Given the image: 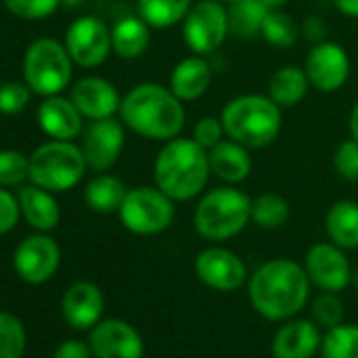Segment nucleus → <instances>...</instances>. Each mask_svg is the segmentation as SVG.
Here are the masks:
<instances>
[{
    "label": "nucleus",
    "mask_w": 358,
    "mask_h": 358,
    "mask_svg": "<svg viewBox=\"0 0 358 358\" xmlns=\"http://www.w3.org/2000/svg\"><path fill=\"white\" fill-rule=\"evenodd\" d=\"M62 262V251L57 243L47 234H32L20 243L15 249L13 266L22 280L30 285H41L49 280Z\"/></svg>",
    "instance_id": "4468645a"
},
{
    "label": "nucleus",
    "mask_w": 358,
    "mask_h": 358,
    "mask_svg": "<svg viewBox=\"0 0 358 358\" xmlns=\"http://www.w3.org/2000/svg\"><path fill=\"white\" fill-rule=\"evenodd\" d=\"M192 5L194 0H137V15L152 30H166L182 24Z\"/></svg>",
    "instance_id": "cd10ccee"
},
{
    "label": "nucleus",
    "mask_w": 358,
    "mask_h": 358,
    "mask_svg": "<svg viewBox=\"0 0 358 358\" xmlns=\"http://www.w3.org/2000/svg\"><path fill=\"white\" fill-rule=\"evenodd\" d=\"M70 99L80 110V114L91 120L112 118L120 110V101H122L116 87L99 76H87L74 83Z\"/></svg>",
    "instance_id": "f3484780"
},
{
    "label": "nucleus",
    "mask_w": 358,
    "mask_h": 358,
    "mask_svg": "<svg viewBox=\"0 0 358 358\" xmlns=\"http://www.w3.org/2000/svg\"><path fill=\"white\" fill-rule=\"evenodd\" d=\"M312 318L318 327L333 329L341 324L343 320V303L337 297V293L322 291L314 301H312Z\"/></svg>",
    "instance_id": "f704fd0d"
},
{
    "label": "nucleus",
    "mask_w": 358,
    "mask_h": 358,
    "mask_svg": "<svg viewBox=\"0 0 358 358\" xmlns=\"http://www.w3.org/2000/svg\"><path fill=\"white\" fill-rule=\"evenodd\" d=\"M122 148H124V122L116 120L114 116L93 120L83 139V154L87 166L97 173L110 171L118 162Z\"/></svg>",
    "instance_id": "2eb2a0df"
},
{
    "label": "nucleus",
    "mask_w": 358,
    "mask_h": 358,
    "mask_svg": "<svg viewBox=\"0 0 358 358\" xmlns=\"http://www.w3.org/2000/svg\"><path fill=\"white\" fill-rule=\"evenodd\" d=\"M303 34H306V38H310V41H314V45L316 43H322V41H327L324 36H327V26H324V22L322 20H318V17H308L306 22H303Z\"/></svg>",
    "instance_id": "79ce46f5"
},
{
    "label": "nucleus",
    "mask_w": 358,
    "mask_h": 358,
    "mask_svg": "<svg viewBox=\"0 0 358 358\" xmlns=\"http://www.w3.org/2000/svg\"><path fill=\"white\" fill-rule=\"evenodd\" d=\"M259 36L274 49H291L299 38V26L282 9H270Z\"/></svg>",
    "instance_id": "7c9ffc66"
},
{
    "label": "nucleus",
    "mask_w": 358,
    "mask_h": 358,
    "mask_svg": "<svg viewBox=\"0 0 358 358\" xmlns=\"http://www.w3.org/2000/svg\"><path fill=\"white\" fill-rule=\"evenodd\" d=\"M26 350V329L11 312H0V358H22Z\"/></svg>",
    "instance_id": "473e14b6"
},
{
    "label": "nucleus",
    "mask_w": 358,
    "mask_h": 358,
    "mask_svg": "<svg viewBox=\"0 0 358 358\" xmlns=\"http://www.w3.org/2000/svg\"><path fill=\"white\" fill-rule=\"evenodd\" d=\"M154 186L160 188L171 201L188 203L199 199L211 177L209 150L192 137H173L162 143L154 164Z\"/></svg>",
    "instance_id": "7ed1b4c3"
},
{
    "label": "nucleus",
    "mask_w": 358,
    "mask_h": 358,
    "mask_svg": "<svg viewBox=\"0 0 358 358\" xmlns=\"http://www.w3.org/2000/svg\"><path fill=\"white\" fill-rule=\"evenodd\" d=\"M89 345L95 358H143L139 331L120 318L99 320L89 335Z\"/></svg>",
    "instance_id": "dca6fc26"
},
{
    "label": "nucleus",
    "mask_w": 358,
    "mask_h": 358,
    "mask_svg": "<svg viewBox=\"0 0 358 358\" xmlns=\"http://www.w3.org/2000/svg\"><path fill=\"white\" fill-rule=\"evenodd\" d=\"M253 199L236 186H220L205 190L194 207V230L209 243H226L238 236L251 224Z\"/></svg>",
    "instance_id": "39448f33"
},
{
    "label": "nucleus",
    "mask_w": 358,
    "mask_h": 358,
    "mask_svg": "<svg viewBox=\"0 0 358 358\" xmlns=\"http://www.w3.org/2000/svg\"><path fill=\"white\" fill-rule=\"evenodd\" d=\"M152 41V28L139 15L120 17L112 26V51L120 59L141 57Z\"/></svg>",
    "instance_id": "5701e85b"
},
{
    "label": "nucleus",
    "mask_w": 358,
    "mask_h": 358,
    "mask_svg": "<svg viewBox=\"0 0 358 358\" xmlns=\"http://www.w3.org/2000/svg\"><path fill=\"white\" fill-rule=\"evenodd\" d=\"M352 285H354V287L358 289V268H356V270L352 272Z\"/></svg>",
    "instance_id": "49530a36"
},
{
    "label": "nucleus",
    "mask_w": 358,
    "mask_h": 358,
    "mask_svg": "<svg viewBox=\"0 0 358 358\" xmlns=\"http://www.w3.org/2000/svg\"><path fill=\"white\" fill-rule=\"evenodd\" d=\"M127 192L129 190L124 188L120 177L112 173H97L85 188V203L91 211L110 215L118 213Z\"/></svg>",
    "instance_id": "bb28decb"
},
{
    "label": "nucleus",
    "mask_w": 358,
    "mask_h": 358,
    "mask_svg": "<svg viewBox=\"0 0 358 358\" xmlns=\"http://www.w3.org/2000/svg\"><path fill=\"white\" fill-rule=\"evenodd\" d=\"M222 3H228L230 5V3H236V0H222Z\"/></svg>",
    "instance_id": "09e8293b"
},
{
    "label": "nucleus",
    "mask_w": 358,
    "mask_h": 358,
    "mask_svg": "<svg viewBox=\"0 0 358 358\" xmlns=\"http://www.w3.org/2000/svg\"><path fill=\"white\" fill-rule=\"evenodd\" d=\"M64 45L74 64L97 68L112 53V30L99 17L85 15L70 24Z\"/></svg>",
    "instance_id": "9d476101"
},
{
    "label": "nucleus",
    "mask_w": 358,
    "mask_h": 358,
    "mask_svg": "<svg viewBox=\"0 0 358 358\" xmlns=\"http://www.w3.org/2000/svg\"><path fill=\"white\" fill-rule=\"evenodd\" d=\"M348 131H350V137H354L358 141V99L354 101L352 110H350V116H348Z\"/></svg>",
    "instance_id": "c03bdc74"
},
{
    "label": "nucleus",
    "mask_w": 358,
    "mask_h": 358,
    "mask_svg": "<svg viewBox=\"0 0 358 358\" xmlns=\"http://www.w3.org/2000/svg\"><path fill=\"white\" fill-rule=\"evenodd\" d=\"M182 36L186 47L196 55H211L230 36L228 7L222 0H199L182 22Z\"/></svg>",
    "instance_id": "1a4fd4ad"
},
{
    "label": "nucleus",
    "mask_w": 358,
    "mask_h": 358,
    "mask_svg": "<svg viewBox=\"0 0 358 358\" xmlns=\"http://www.w3.org/2000/svg\"><path fill=\"white\" fill-rule=\"evenodd\" d=\"M209 164H211V175L228 186L243 184L253 173L251 150L230 137L222 139L215 148L209 150Z\"/></svg>",
    "instance_id": "412c9836"
},
{
    "label": "nucleus",
    "mask_w": 358,
    "mask_h": 358,
    "mask_svg": "<svg viewBox=\"0 0 358 358\" xmlns=\"http://www.w3.org/2000/svg\"><path fill=\"white\" fill-rule=\"evenodd\" d=\"M30 87L24 83H3L0 85V112L17 114L30 101Z\"/></svg>",
    "instance_id": "58836bf2"
},
{
    "label": "nucleus",
    "mask_w": 358,
    "mask_h": 358,
    "mask_svg": "<svg viewBox=\"0 0 358 358\" xmlns=\"http://www.w3.org/2000/svg\"><path fill=\"white\" fill-rule=\"evenodd\" d=\"M83 148L66 139H51L30 156V182L49 192H68L87 173Z\"/></svg>",
    "instance_id": "423d86ee"
},
{
    "label": "nucleus",
    "mask_w": 358,
    "mask_h": 358,
    "mask_svg": "<svg viewBox=\"0 0 358 358\" xmlns=\"http://www.w3.org/2000/svg\"><path fill=\"white\" fill-rule=\"evenodd\" d=\"M192 139L201 143L205 150L215 148L222 139H226V131L220 116H203L192 127Z\"/></svg>",
    "instance_id": "4c0bfd02"
},
{
    "label": "nucleus",
    "mask_w": 358,
    "mask_h": 358,
    "mask_svg": "<svg viewBox=\"0 0 358 358\" xmlns=\"http://www.w3.org/2000/svg\"><path fill=\"white\" fill-rule=\"evenodd\" d=\"M7 11L22 20H45L53 15L64 0H3Z\"/></svg>",
    "instance_id": "e433bc0d"
},
{
    "label": "nucleus",
    "mask_w": 358,
    "mask_h": 358,
    "mask_svg": "<svg viewBox=\"0 0 358 358\" xmlns=\"http://www.w3.org/2000/svg\"><path fill=\"white\" fill-rule=\"evenodd\" d=\"M324 232L329 241L343 251L358 249V203L337 201L324 215Z\"/></svg>",
    "instance_id": "393cba45"
},
{
    "label": "nucleus",
    "mask_w": 358,
    "mask_h": 358,
    "mask_svg": "<svg viewBox=\"0 0 358 358\" xmlns=\"http://www.w3.org/2000/svg\"><path fill=\"white\" fill-rule=\"evenodd\" d=\"M270 13V7L262 0H236L228 7L230 36L249 41L262 34V26Z\"/></svg>",
    "instance_id": "c85d7f7f"
},
{
    "label": "nucleus",
    "mask_w": 358,
    "mask_h": 358,
    "mask_svg": "<svg viewBox=\"0 0 358 358\" xmlns=\"http://www.w3.org/2000/svg\"><path fill=\"white\" fill-rule=\"evenodd\" d=\"M194 272L203 285L222 293H232L249 280L245 262L234 251L220 247L217 243L199 251L194 259Z\"/></svg>",
    "instance_id": "f8f14e48"
},
{
    "label": "nucleus",
    "mask_w": 358,
    "mask_h": 358,
    "mask_svg": "<svg viewBox=\"0 0 358 358\" xmlns=\"http://www.w3.org/2000/svg\"><path fill=\"white\" fill-rule=\"evenodd\" d=\"M322 358H358V324H337L327 329L320 343Z\"/></svg>",
    "instance_id": "2f4dec72"
},
{
    "label": "nucleus",
    "mask_w": 358,
    "mask_h": 358,
    "mask_svg": "<svg viewBox=\"0 0 358 358\" xmlns=\"http://www.w3.org/2000/svg\"><path fill=\"white\" fill-rule=\"evenodd\" d=\"M262 3L268 5L270 9H282V7L289 3V0H262Z\"/></svg>",
    "instance_id": "a18cd8bd"
},
{
    "label": "nucleus",
    "mask_w": 358,
    "mask_h": 358,
    "mask_svg": "<svg viewBox=\"0 0 358 358\" xmlns=\"http://www.w3.org/2000/svg\"><path fill=\"white\" fill-rule=\"evenodd\" d=\"M222 124L226 137L243 143L249 150L272 145L282 131V108L268 95L245 93L232 97L222 108Z\"/></svg>",
    "instance_id": "20e7f679"
},
{
    "label": "nucleus",
    "mask_w": 358,
    "mask_h": 358,
    "mask_svg": "<svg viewBox=\"0 0 358 358\" xmlns=\"http://www.w3.org/2000/svg\"><path fill=\"white\" fill-rule=\"evenodd\" d=\"M91 354H93V350L89 343H85L80 339H66L64 343L57 345L53 358H91Z\"/></svg>",
    "instance_id": "a19ab883"
},
{
    "label": "nucleus",
    "mask_w": 358,
    "mask_h": 358,
    "mask_svg": "<svg viewBox=\"0 0 358 358\" xmlns=\"http://www.w3.org/2000/svg\"><path fill=\"white\" fill-rule=\"evenodd\" d=\"M310 287L306 268L287 257L264 262L247 280L249 301L266 320H289L299 314L310 297Z\"/></svg>",
    "instance_id": "f257e3e1"
},
{
    "label": "nucleus",
    "mask_w": 358,
    "mask_h": 358,
    "mask_svg": "<svg viewBox=\"0 0 358 358\" xmlns=\"http://www.w3.org/2000/svg\"><path fill=\"white\" fill-rule=\"evenodd\" d=\"M350 55L348 51L333 41L316 43L310 53L306 55V76L310 87L318 93H335L339 91L350 78Z\"/></svg>",
    "instance_id": "9b49d317"
},
{
    "label": "nucleus",
    "mask_w": 358,
    "mask_h": 358,
    "mask_svg": "<svg viewBox=\"0 0 358 358\" xmlns=\"http://www.w3.org/2000/svg\"><path fill=\"white\" fill-rule=\"evenodd\" d=\"M322 343L320 329L314 320L289 318L272 337L274 358H312Z\"/></svg>",
    "instance_id": "a211bd4d"
},
{
    "label": "nucleus",
    "mask_w": 358,
    "mask_h": 358,
    "mask_svg": "<svg viewBox=\"0 0 358 358\" xmlns=\"http://www.w3.org/2000/svg\"><path fill=\"white\" fill-rule=\"evenodd\" d=\"M306 274L310 282L320 291L339 293L348 285H352V266L345 257V251L337 245L329 243H314L303 259Z\"/></svg>",
    "instance_id": "ddd939ff"
},
{
    "label": "nucleus",
    "mask_w": 358,
    "mask_h": 358,
    "mask_svg": "<svg viewBox=\"0 0 358 358\" xmlns=\"http://www.w3.org/2000/svg\"><path fill=\"white\" fill-rule=\"evenodd\" d=\"M333 171L345 182H358V141L348 137L333 152Z\"/></svg>",
    "instance_id": "c9c22d12"
},
{
    "label": "nucleus",
    "mask_w": 358,
    "mask_h": 358,
    "mask_svg": "<svg viewBox=\"0 0 358 358\" xmlns=\"http://www.w3.org/2000/svg\"><path fill=\"white\" fill-rule=\"evenodd\" d=\"M120 120L143 139L169 141L186 127V103L160 83H139L120 101Z\"/></svg>",
    "instance_id": "f03ea898"
},
{
    "label": "nucleus",
    "mask_w": 358,
    "mask_h": 358,
    "mask_svg": "<svg viewBox=\"0 0 358 358\" xmlns=\"http://www.w3.org/2000/svg\"><path fill=\"white\" fill-rule=\"evenodd\" d=\"M83 114L72 99L51 95L38 106V124L53 139L72 141L83 131Z\"/></svg>",
    "instance_id": "4be33fe9"
},
{
    "label": "nucleus",
    "mask_w": 358,
    "mask_h": 358,
    "mask_svg": "<svg viewBox=\"0 0 358 358\" xmlns=\"http://www.w3.org/2000/svg\"><path fill=\"white\" fill-rule=\"evenodd\" d=\"M211 80H213V70L207 57L192 53L173 66L166 87L175 93V97H179L184 103H190L201 99L209 91Z\"/></svg>",
    "instance_id": "aec40b11"
},
{
    "label": "nucleus",
    "mask_w": 358,
    "mask_h": 358,
    "mask_svg": "<svg viewBox=\"0 0 358 358\" xmlns=\"http://www.w3.org/2000/svg\"><path fill=\"white\" fill-rule=\"evenodd\" d=\"M103 293L89 280L74 282L62 299V314L74 329H93L103 314Z\"/></svg>",
    "instance_id": "6ab92c4d"
},
{
    "label": "nucleus",
    "mask_w": 358,
    "mask_h": 358,
    "mask_svg": "<svg viewBox=\"0 0 358 358\" xmlns=\"http://www.w3.org/2000/svg\"><path fill=\"white\" fill-rule=\"evenodd\" d=\"M64 3H66L68 7H76V5L80 3V0H64Z\"/></svg>",
    "instance_id": "de8ad7c7"
},
{
    "label": "nucleus",
    "mask_w": 358,
    "mask_h": 358,
    "mask_svg": "<svg viewBox=\"0 0 358 358\" xmlns=\"http://www.w3.org/2000/svg\"><path fill=\"white\" fill-rule=\"evenodd\" d=\"M20 213H22L20 201L5 188H0V234H7L17 226Z\"/></svg>",
    "instance_id": "ea45409f"
},
{
    "label": "nucleus",
    "mask_w": 358,
    "mask_h": 358,
    "mask_svg": "<svg viewBox=\"0 0 358 358\" xmlns=\"http://www.w3.org/2000/svg\"><path fill=\"white\" fill-rule=\"evenodd\" d=\"M291 217L289 201L276 192L257 194L251 203V222L264 230L282 228Z\"/></svg>",
    "instance_id": "c756f323"
},
{
    "label": "nucleus",
    "mask_w": 358,
    "mask_h": 358,
    "mask_svg": "<svg viewBox=\"0 0 358 358\" xmlns=\"http://www.w3.org/2000/svg\"><path fill=\"white\" fill-rule=\"evenodd\" d=\"M72 66L74 62L66 45L53 38H38L26 51L24 78L38 95H59L72 80Z\"/></svg>",
    "instance_id": "0eeeda50"
},
{
    "label": "nucleus",
    "mask_w": 358,
    "mask_h": 358,
    "mask_svg": "<svg viewBox=\"0 0 358 358\" xmlns=\"http://www.w3.org/2000/svg\"><path fill=\"white\" fill-rule=\"evenodd\" d=\"M118 217L131 234L156 236L175 222V201L156 186H137L127 192Z\"/></svg>",
    "instance_id": "6e6552de"
},
{
    "label": "nucleus",
    "mask_w": 358,
    "mask_h": 358,
    "mask_svg": "<svg viewBox=\"0 0 358 358\" xmlns=\"http://www.w3.org/2000/svg\"><path fill=\"white\" fill-rule=\"evenodd\" d=\"M335 11H339L343 17L358 20V0H331Z\"/></svg>",
    "instance_id": "37998d69"
},
{
    "label": "nucleus",
    "mask_w": 358,
    "mask_h": 358,
    "mask_svg": "<svg viewBox=\"0 0 358 358\" xmlns=\"http://www.w3.org/2000/svg\"><path fill=\"white\" fill-rule=\"evenodd\" d=\"M30 177V158L17 150H0V188L20 186Z\"/></svg>",
    "instance_id": "72a5a7b5"
},
{
    "label": "nucleus",
    "mask_w": 358,
    "mask_h": 358,
    "mask_svg": "<svg viewBox=\"0 0 358 358\" xmlns=\"http://www.w3.org/2000/svg\"><path fill=\"white\" fill-rule=\"evenodd\" d=\"M17 201H20L24 217L28 220V224L32 228H36L41 232H47V230H53L59 224L62 211H59V205L51 196L49 190L38 188V186L32 184V186L20 190Z\"/></svg>",
    "instance_id": "a878e982"
},
{
    "label": "nucleus",
    "mask_w": 358,
    "mask_h": 358,
    "mask_svg": "<svg viewBox=\"0 0 358 358\" xmlns=\"http://www.w3.org/2000/svg\"><path fill=\"white\" fill-rule=\"evenodd\" d=\"M308 89H310V80L306 76V70L289 64L274 70V74L268 80L266 95L282 110H287V108H297L308 95Z\"/></svg>",
    "instance_id": "b1692460"
}]
</instances>
